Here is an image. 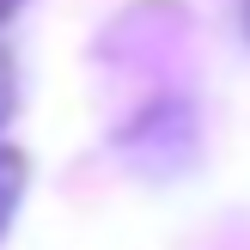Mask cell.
Here are the masks:
<instances>
[{
	"label": "cell",
	"mask_w": 250,
	"mask_h": 250,
	"mask_svg": "<svg viewBox=\"0 0 250 250\" xmlns=\"http://www.w3.org/2000/svg\"><path fill=\"white\" fill-rule=\"evenodd\" d=\"M12 6H19V0H0V19H6V12H12Z\"/></svg>",
	"instance_id": "3"
},
{
	"label": "cell",
	"mask_w": 250,
	"mask_h": 250,
	"mask_svg": "<svg viewBox=\"0 0 250 250\" xmlns=\"http://www.w3.org/2000/svg\"><path fill=\"white\" fill-rule=\"evenodd\" d=\"M12 116V61H6V49H0V122Z\"/></svg>",
	"instance_id": "2"
},
{
	"label": "cell",
	"mask_w": 250,
	"mask_h": 250,
	"mask_svg": "<svg viewBox=\"0 0 250 250\" xmlns=\"http://www.w3.org/2000/svg\"><path fill=\"white\" fill-rule=\"evenodd\" d=\"M19 195H24V159L0 146V238H6L12 214H19Z\"/></svg>",
	"instance_id": "1"
}]
</instances>
